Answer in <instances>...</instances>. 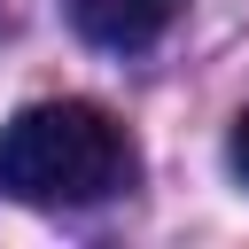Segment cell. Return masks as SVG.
<instances>
[{
  "mask_svg": "<svg viewBox=\"0 0 249 249\" xmlns=\"http://www.w3.org/2000/svg\"><path fill=\"white\" fill-rule=\"evenodd\" d=\"M132 187V140L93 101H31L0 124V195L31 210H86Z\"/></svg>",
  "mask_w": 249,
  "mask_h": 249,
  "instance_id": "6da1fadb",
  "label": "cell"
},
{
  "mask_svg": "<svg viewBox=\"0 0 249 249\" xmlns=\"http://www.w3.org/2000/svg\"><path fill=\"white\" fill-rule=\"evenodd\" d=\"M62 16H70L93 47L132 54V47H156V39H163V23L179 16V0H62Z\"/></svg>",
  "mask_w": 249,
  "mask_h": 249,
  "instance_id": "7a4b0ae2",
  "label": "cell"
},
{
  "mask_svg": "<svg viewBox=\"0 0 249 249\" xmlns=\"http://www.w3.org/2000/svg\"><path fill=\"white\" fill-rule=\"evenodd\" d=\"M226 156H233V171H241V179H249V109H241V117H233V148H226Z\"/></svg>",
  "mask_w": 249,
  "mask_h": 249,
  "instance_id": "3957f363",
  "label": "cell"
}]
</instances>
